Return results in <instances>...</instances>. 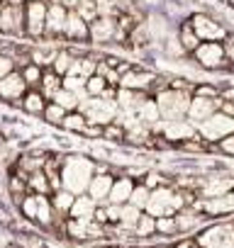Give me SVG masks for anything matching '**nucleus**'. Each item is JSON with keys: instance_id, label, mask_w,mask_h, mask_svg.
<instances>
[{"instance_id": "nucleus-1", "label": "nucleus", "mask_w": 234, "mask_h": 248, "mask_svg": "<svg viewBox=\"0 0 234 248\" xmlns=\"http://www.w3.org/2000/svg\"><path fill=\"white\" fill-rule=\"evenodd\" d=\"M95 173H98V163L90 156L68 154L61 163V187L73 195H83L88 192V185L95 178Z\"/></svg>"}, {"instance_id": "nucleus-2", "label": "nucleus", "mask_w": 234, "mask_h": 248, "mask_svg": "<svg viewBox=\"0 0 234 248\" xmlns=\"http://www.w3.org/2000/svg\"><path fill=\"white\" fill-rule=\"evenodd\" d=\"M193 63L202 71V73H212V76H229V59H227V49L224 42H202L193 54H190Z\"/></svg>"}, {"instance_id": "nucleus-3", "label": "nucleus", "mask_w": 234, "mask_h": 248, "mask_svg": "<svg viewBox=\"0 0 234 248\" xmlns=\"http://www.w3.org/2000/svg\"><path fill=\"white\" fill-rule=\"evenodd\" d=\"M154 100L159 105L161 119L164 122H176V119H188L193 93L176 90V88H161V90L154 93Z\"/></svg>"}, {"instance_id": "nucleus-4", "label": "nucleus", "mask_w": 234, "mask_h": 248, "mask_svg": "<svg viewBox=\"0 0 234 248\" xmlns=\"http://www.w3.org/2000/svg\"><path fill=\"white\" fill-rule=\"evenodd\" d=\"M190 25L200 37V42H224L232 34V27L207 10H195L190 15Z\"/></svg>"}, {"instance_id": "nucleus-5", "label": "nucleus", "mask_w": 234, "mask_h": 248, "mask_svg": "<svg viewBox=\"0 0 234 248\" xmlns=\"http://www.w3.org/2000/svg\"><path fill=\"white\" fill-rule=\"evenodd\" d=\"M198 248H234V221H210L195 233Z\"/></svg>"}, {"instance_id": "nucleus-6", "label": "nucleus", "mask_w": 234, "mask_h": 248, "mask_svg": "<svg viewBox=\"0 0 234 248\" xmlns=\"http://www.w3.org/2000/svg\"><path fill=\"white\" fill-rule=\"evenodd\" d=\"M227 192H234V170L222 168V166L210 168L202 178L198 195L202 200H207V197H219V195H227Z\"/></svg>"}, {"instance_id": "nucleus-7", "label": "nucleus", "mask_w": 234, "mask_h": 248, "mask_svg": "<svg viewBox=\"0 0 234 248\" xmlns=\"http://www.w3.org/2000/svg\"><path fill=\"white\" fill-rule=\"evenodd\" d=\"M161 73L151 66H139L134 63L127 73H122L120 78V88H127V90H137V93H154L156 83H159Z\"/></svg>"}, {"instance_id": "nucleus-8", "label": "nucleus", "mask_w": 234, "mask_h": 248, "mask_svg": "<svg viewBox=\"0 0 234 248\" xmlns=\"http://www.w3.org/2000/svg\"><path fill=\"white\" fill-rule=\"evenodd\" d=\"M198 134L207 141V144H219L224 137L234 134V117L224 114L222 109L215 112L212 117H207L205 122L198 124Z\"/></svg>"}, {"instance_id": "nucleus-9", "label": "nucleus", "mask_w": 234, "mask_h": 248, "mask_svg": "<svg viewBox=\"0 0 234 248\" xmlns=\"http://www.w3.org/2000/svg\"><path fill=\"white\" fill-rule=\"evenodd\" d=\"M78 109L88 117V122L102 124V127L112 124L117 119V114H120V107H117L115 100H102V97H85Z\"/></svg>"}, {"instance_id": "nucleus-10", "label": "nucleus", "mask_w": 234, "mask_h": 248, "mask_svg": "<svg viewBox=\"0 0 234 248\" xmlns=\"http://www.w3.org/2000/svg\"><path fill=\"white\" fill-rule=\"evenodd\" d=\"M154 134L156 137H164L168 144H173L176 149L181 144H185L188 139H193L198 134V127L190 122V119H176V122H159L154 124Z\"/></svg>"}, {"instance_id": "nucleus-11", "label": "nucleus", "mask_w": 234, "mask_h": 248, "mask_svg": "<svg viewBox=\"0 0 234 248\" xmlns=\"http://www.w3.org/2000/svg\"><path fill=\"white\" fill-rule=\"evenodd\" d=\"M47 13H49V5L44 0H30L25 5V32L30 37L39 39L47 34Z\"/></svg>"}, {"instance_id": "nucleus-12", "label": "nucleus", "mask_w": 234, "mask_h": 248, "mask_svg": "<svg viewBox=\"0 0 234 248\" xmlns=\"http://www.w3.org/2000/svg\"><path fill=\"white\" fill-rule=\"evenodd\" d=\"M173 195H176V185H161L156 190H151V197H149V204H147V214L151 217H168V214H176L173 209Z\"/></svg>"}, {"instance_id": "nucleus-13", "label": "nucleus", "mask_w": 234, "mask_h": 248, "mask_svg": "<svg viewBox=\"0 0 234 248\" xmlns=\"http://www.w3.org/2000/svg\"><path fill=\"white\" fill-rule=\"evenodd\" d=\"M115 178H117V175L112 173L110 166L98 163V173H95V178H93L90 185H88V195H90L98 204H107V197H110V190H112Z\"/></svg>"}, {"instance_id": "nucleus-14", "label": "nucleus", "mask_w": 234, "mask_h": 248, "mask_svg": "<svg viewBox=\"0 0 234 248\" xmlns=\"http://www.w3.org/2000/svg\"><path fill=\"white\" fill-rule=\"evenodd\" d=\"M200 209L207 219H224V217H234V192L219 195V197H207L200 202Z\"/></svg>"}, {"instance_id": "nucleus-15", "label": "nucleus", "mask_w": 234, "mask_h": 248, "mask_svg": "<svg viewBox=\"0 0 234 248\" xmlns=\"http://www.w3.org/2000/svg\"><path fill=\"white\" fill-rule=\"evenodd\" d=\"M90 42L93 44H115L117 42V17L100 15L90 22Z\"/></svg>"}, {"instance_id": "nucleus-16", "label": "nucleus", "mask_w": 234, "mask_h": 248, "mask_svg": "<svg viewBox=\"0 0 234 248\" xmlns=\"http://www.w3.org/2000/svg\"><path fill=\"white\" fill-rule=\"evenodd\" d=\"M27 90H30V85L20 71L0 78V100H5V102H20L27 95Z\"/></svg>"}, {"instance_id": "nucleus-17", "label": "nucleus", "mask_w": 234, "mask_h": 248, "mask_svg": "<svg viewBox=\"0 0 234 248\" xmlns=\"http://www.w3.org/2000/svg\"><path fill=\"white\" fill-rule=\"evenodd\" d=\"M219 105H222V97H200V95H193L190 109H188V119L198 127L200 122H205L207 117H212L215 112H219Z\"/></svg>"}, {"instance_id": "nucleus-18", "label": "nucleus", "mask_w": 234, "mask_h": 248, "mask_svg": "<svg viewBox=\"0 0 234 248\" xmlns=\"http://www.w3.org/2000/svg\"><path fill=\"white\" fill-rule=\"evenodd\" d=\"M0 32L20 34L25 32V5H5L0 10Z\"/></svg>"}, {"instance_id": "nucleus-19", "label": "nucleus", "mask_w": 234, "mask_h": 248, "mask_svg": "<svg viewBox=\"0 0 234 248\" xmlns=\"http://www.w3.org/2000/svg\"><path fill=\"white\" fill-rule=\"evenodd\" d=\"M137 187V180L130 175V173H120L112 183V190H110V197H107V204H127L132 192Z\"/></svg>"}, {"instance_id": "nucleus-20", "label": "nucleus", "mask_w": 234, "mask_h": 248, "mask_svg": "<svg viewBox=\"0 0 234 248\" xmlns=\"http://www.w3.org/2000/svg\"><path fill=\"white\" fill-rule=\"evenodd\" d=\"M64 37L71 39V42H90V25H88L76 10H68V20H66Z\"/></svg>"}, {"instance_id": "nucleus-21", "label": "nucleus", "mask_w": 234, "mask_h": 248, "mask_svg": "<svg viewBox=\"0 0 234 248\" xmlns=\"http://www.w3.org/2000/svg\"><path fill=\"white\" fill-rule=\"evenodd\" d=\"M66 20H68V8H64V5H49V13H47V34L44 37H59V34H64Z\"/></svg>"}, {"instance_id": "nucleus-22", "label": "nucleus", "mask_w": 234, "mask_h": 248, "mask_svg": "<svg viewBox=\"0 0 234 248\" xmlns=\"http://www.w3.org/2000/svg\"><path fill=\"white\" fill-rule=\"evenodd\" d=\"M95 209H98V202L88 192H83V195H76V202H73L68 217L71 219H93L95 217Z\"/></svg>"}, {"instance_id": "nucleus-23", "label": "nucleus", "mask_w": 234, "mask_h": 248, "mask_svg": "<svg viewBox=\"0 0 234 248\" xmlns=\"http://www.w3.org/2000/svg\"><path fill=\"white\" fill-rule=\"evenodd\" d=\"M47 105H49V100L42 95L39 88H30L27 95L22 97V109H25L27 114H34V117H42L44 109H47Z\"/></svg>"}, {"instance_id": "nucleus-24", "label": "nucleus", "mask_w": 234, "mask_h": 248, "mask_svg": "<svg viewBox=\"0 0 234 248\" xmlns=\"http://www.w3.org/2000/svg\"><path fill=\"white\" fill-rule=\"evenodd\" d=\"M142 209L139 207H134V204H122V212H120V224H112V226H117V229H122V231H127V233H134V226H137V221L142 219Z\"/></svg>"}, {"instance_id": "nucleus-25", "label": "nucleus", "mask_w": 234, "mask_h": 248, "mask_svg": "<svg viewBox=\"0 0 234 248\" xmlns=\"http://www.w3.org/2000/svg\"><path fill=\"white\" fill-rule=\"evenodd\" d=\"M134 114L139 117V122L149 124V127H154V124H159V122H161V112H159V105H156L154 95H149V97L139 105V109H137Z\"/></svg>"}, {"instance_id": "nucleus-26", "label": "nucleus", "mask_w": 234, "mask_h": 248, "mask_svg": "<svg viewBox=\"0 0 234 248\" xmlns=\"http://www.w3.org/2000/svg\"><path fill=\"white\" fill-rule=\"evenodd\" d=\"M178 39H181V44H183V49L188 51V54H193L202 42H200V37L195 34V30H193V25H190V17L188 20H183L181 25H178Z\"/></svg>"}, {"instance_id": "nucleus-27", "label": "nucleus", "mask_w": 234, "mask_h": 248, "mask_svg": "<svg viewBox=\"0 0 234 248\" xmlns=\"http://www.w3.org/2000/svg\"><path fill=\"white\" fill-rule=\"evenodd\" d=\"M64 88V78L56 73V71H51V68H47L44 71V76H42V83H39V90H42V95L51 102V97L59 93Z\"/></svg>"}, {"instance_id": "nucleus-28", "label": "nucleus", "mask_w": 234, "mask_h": 248, "mask_svg": "<svg viewBox=\"0 0 234 248\" xmlns=\"http://www.w3.org/2000/svg\"><path fill=\"white\" fill-rule=\"evenodd\" d=\"M125 139H127V127H125V124H120V122L105 124V129H102V141L105 144L125 146Z\"/></svg>"}, {"instance_id": "nucleus-29", "label": "nucleus", "mask_w": 234, "mask_h": 248, "mask_svg": "<svg viewBox=\"0 0 234 248\" xmlns=\"http://www.w3.org/2000/svg\"><path fill=\"white\" fill-rule=\"evenodd\" d=\"M85 127H88V117H85L81 109L68 112V114H66V119H64V124H61V129H66L68 134H83V132H85Z\"/></svg>"}, {"instance_id": "nucleus-30", "label": "nucleus", "mask_w": 234, "mask_h": 248, "mask_svg": "<svg viewBox=\"0 0 234 248\" xmlns=\"http://www.w3.org/2000/svg\"><path fill=\"white\" fill-rule=\"evenodd\" d=\"M156 236H164V238L181 236V226H178L176 214H168V217H159L156 219Z\"/></svg>"}, {"instance_id": "nucleus-31", "label": "nucleus", "mask_w": 234, "mask_h": 248, "mask_svg": "<svg viewBox=\"0 0 234 248\" xmlns=\"http://www.w3.org/2000/svg\"><path fill=\"white\" fill-rule=\"evenodd\" d=\"M27 185H30L37 195H47V192H51V180H49V175L44 173V168L30 173V175H27Z\"/></svg>"}, {"instance_id": "nucleus-32", "label": "nucleus", "mask_w": 234, "mask_h": 248, "mask_svg": "<svg viewBox=\"0 0 234 248\" xmlns=\"http://www.w3.org/2000/svg\"><path fill=\"white\" fill-rule=\"evenodd\" d=\"M51 102H56V105H61L66 112H76L78 107H81V97L76 95V93H71V90H66V88H61L54 97H51Z\"/></svg>"}, {"instance_id": "nucleus-33", "label": "nucleus", "mask_w": 234, "mask_h": 248, "mask_svg": "<svg viewBox=\"0 0 234 248\" xmlns=\"http://www.w3.org/2000/svg\"><path fill=\"white\" fill-rule=\"evenodd\" d=\"M73 202H76V195L68 192V190H64V187L56 190L54 197H51V204H54V209H56L59 214H68L71 207H73Z\"/></svg>"}, {"instance_id": "nucleus-34", "label": "nucleus", "mask_w": 234, "mask_h": 248, "mask_svg": "<svg viewBox=\"0 0 234 248\" xmlns=\"http://www.w3.org/2000/svg\"><path fill=\"white\" fill-rule=\"evenodd\" d=\"M134 236L137 238H154L156 236V217H151V214H142V219L137 221V226H134Z\"/></svg>"}, {"instance_id": "nucleus-35", "label": "nucleus", "mask_w": 234, "mask_h": 248, "mask_svg": "<svg viewBox=\"0 0 234 248\" xmlns=\"http://www.w3.org/2000/svg\"><path fill=\"white\" fill-rule=\"evenodd\" d=\"M73 61H76V56L71 54V51H66V49H61L59 54H56V59H54V63H51V71H56L61 78L64 76H68V71H71V66H73Z\"/></svg>"}, {"instance_id": "nucleus-36", "label": "nucleus", "mask_w": 234, "mask_h": 248, "mask_svg": "<svg viewBox=\"0 0 234 248\" xmlns=\"http://www.w3.org/2000/svg\"><path fill=\"white\" fill-rule=\"evenodd\" d=\"M66 109L61 107V105H56V102H49L47 105V109H44V122L47 124H51V127H61V124H64V119H66Z\"/></svg>"}, {"instance_id": "nucleus-37", "label": "nucleus", "mask_w": 234, "mask_h": 248, "mask_svg": "<svg viewBox=\"0 0 234 248\" xmlns=\"http://www.w3.org/2000/svg\"><path fill=\"white\" fill-rule=\"evenodd\" d=\"M107 88H110V83H107V78L100 76V73L90 76L88 83H85V93H88V97H102V93H105Z\"/></svg>"}, {"instance_id": "nucleus-38", "label": "nucleus", "mask_w": 234, "mask_h": 248, "mask_svg": "<svg viewBox=\"0 0 234 248\" xmlns=\"http://www.w3.org/2000/svg\"><path fill=\"white\" fill-rule=\"evenodd\" d=\"M20 73H22V78L27 80V85H30V88H37V85L42 83V76H44V68L30 61V63H25V66H22V71H20Z\"/></svg>"}, {"instance_id": "nucleus-39", "label": "nucleus", "mask_w": 234, "mask_h": 248, "mask_svg": "<svg viewBox=\"0 0 234 248\" xmlns=\"http://www.w3.org/2000/svg\"><path fill=\"white\" fill-rule=\"evenodd\" d=\"M149 197H151V190H149L144 183H137V187H134V192H132V197H130V204H134V207H139V209L144 212L147 204H149Z\"/></svg>"}, {"instance_id": "nucleus-40", "label": "nucleus", "mask_w": 234, "mask_h": 248, "mask_svg": "<svg viewBox=\"0 0 234 248\" xmlns=\"http://www.w3.org/2000/svg\"><path fill=\"white\" fill-rule=\"evenodd\" d=\"M76 13H78L88 25H90L95 17H100V15H98V5H95V0H81V5L76 8Z\"/></svg>"}, {"instance_id": "nucleus-41", "label": "nucleus", "mask_w": 234, "mask_h": 248, "mask_svg": "<svg viewBox=\"0 0 234 248\" xmlns=\"http://www.w3.org/2000/svg\"><path fill=\"white\" fill-rule=\"evenodd\" d=\"M217 156H222V158H234V134L224 137V139L217 144Z\"/></svg>"}, {"instance_id": "nucleus-42", "label": "nucleus", "mask_w": 234, "mask_h": 248, "mask_svg": "<svg viewBox=\"0 0 234 248\" xmlns=\"http://www.w3.org/2000/svg\"><path fill=\"white\" fill-rule=\"evenodd\" d=\"M15 66H17V61L10 54H0V78L15 73Z\"/></svg>"}, {"instance_id": "nucleus-43", "label": "nucleus", "mask_w": 234, "mask_h": 248, "mask_svg": "<svg viewBox=\"0 0 234 248\" xmlns=\"http://www.w3.org/2000/svg\"><path fill=\"white\" fill-rule=\"evenodd\" d=\"M105 207H107V221H110V224H120L122 204H105Z\"/></svg>"}, {"instance_id": "nucleus-44", "label": "nucleus", "mask_w": 234, "mask_h": 248, "mask_svg": "<svg viewBox=\"0 0 234 248\" xmlns=\"http://www.w3.org/2000/svg\"><path fill=\"white\" fill-rule=\"evenodd\" d=\"M224 49H227V59H229V63L234 66V32L224 39Z\"/></svg>"}, {"instance_id": "nucleus-45", "label": "nucleus", "mask_w": 234, "mask_h": 248, "mask_svg": "<svg viewBox=\"0 0 234 248\" xmlns=\"http://www.w3.org/2000/svg\"><path fill=\"white\" fill-rule=\"evenodd\" d=\"M219 97H222L224 102H234V83L224 85V88H222V93H219Z\"/></svg>"}, {"instance_id": "nucleus-46", "label": "nucleus", "mask_w": 234, "mask_h": 248, "mask_svg": "<svg viewBox=\"0 0 234 248\" xmlns=\"http://www.w3.org/2000/svg\"><path fill=\"white\" fill-rule=\"evenodd\" d=\"M61 5L68 8V10H76V8L81 5V0H61Z\"/></svg>"}, {"instance_id": "nucleus-47", "label": "nucleus", "mask_w": 234, "mask_h": 248, "mask_svg": "<svg viewBox=\"0 0 234 248\" xmlns=\"http://www.w3.org/2000/svg\"><path fill=\"white\" fill-rule=\"evenodd\" d=\"M8 3H10V5H27L30 0H8Z\"/></svg>"}, {"instance_id": "nucleus-48", "label": "nucleus", "mask_w": 234, "mask_h": 248, "mask_svg": "<svg viewBox=\"0 0 234 248\" xmlns=\"http://www.w3.org/2000/svg\"><path fill=\"white\" fill-rule=\"evenodd\" d=\"M3 8H5V5H3V0H0V10H3Z\"/></svg>"}]
</instances>
